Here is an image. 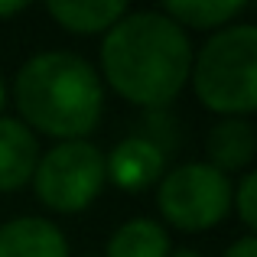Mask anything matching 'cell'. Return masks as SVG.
I'll list each match as a JSON object with an SVG mask.
<instances>
[{
	"label": "cell",
	"mask_w": 257,
	"mask_h": 257,
	"mask_svg": "<svg viewBox=\"0 0 257 257\" xmlns=\"http://www.w3.org/2000/svg\"><path fill=\"white\" fill-rule=\"evenodd\" d=\"M104 78L140 107H166L192 72V46L179 23L160 10L124 13L101 46Z\"/></svg>",
	"instance_id": "6da1fadb"
},
{
	"label": "cell",
	"mask_w": 257,
	"mask_h": 257,
	"mask_svg": "<svg viewBox=\"0 0 257 257\" xmlns=\"http://www.w3.org/2000/svg\"><path fill=\"white\" fill-rule=\"evenodd\" d=\"M13 101L23 114L20 124L59 140H85L101 120L104 88L82 56L56 49L33 56L17 72Z\"/></svg>",
	"instance_id": "7a4b0ae2"
},
{
	"label": "cell",
	"mask_w": 257,
	"mask_h": 257,
	"mask_svg": "<svg viewBox=\"0 0 257 257\" xmlns=\"http://www.w3.org/2000/svg\"><path fill=\"white\" fill-rule=\"evenodd\" d=\"M189 78L208 111L251 114L257 107V26L238 23L215 33L192 59Z\"/></svg>",
	"instance_id": "3957f363"
},
{
	"label": "cell",
	"mask_w": 257,
	"mask_h": 257,
	"mask_svg": "<svg viewBox=\"0 0 257 257\" xmlns=\"http://www.w3.org/2000/svg\"><path fill=\"white\" fill-rule=\"evenodd\" d=\"M104 182V153L88 140H62L49 153H43L33 170L39 202L65 215L85 212L101 195Z\"/></svg>",
	"instance_id": "277c9868"
},
{
	"label": "cell",
	"mask_w": 257,
	"mask_h": 257,
	"mask_svg": "<svg viewBox=\"0 0 257 257\" xmlns=\"http://www.w3.org/2000/svg\"><path fill=\"white\" fill-rule=\"evenodd\" d=\"M157 205L179 231H205L231 212V179L208 163H182L160 179Z\"/></svg>",
	"instance_id": "5b68a950"
},
{
	"label": "cell",
	"mask_w": 257,
	"mask_h": 257,
	"mask_svg": "<svg viewBox=\"0 0 257 257\" xmlns=\"http://www.w3.org/2000/svg\"><path fill=\"white\" fill-rule=\"evenodd\" d=\"M163 147L150 137H127L104 157V176L124 192H144L163 179Z\"/></svg>",
	"instance_id": "8992f818"
},
{
	"label": "cell",
	"mask_w": 257,
	"mask_h": 257,
	"mask_svg": "<svg viewBox=\"0 0 257 257\" xmlns=\"http://www.w3.org/2000/svg\"><path fill=\"white\" fill-rule=\"evenodd\" d=\"M39 160V144L26 124L0 117V192L23 189L33 179Z\"/></svg>",
	"instance_id": "52a82bcc"
},
{
	"label": "cell",
	"mask_w": 257,
	"mask_h": 257,
	"mask_svg": "<svg viewBox=\"0 0 257 257\" xmlns=\"http://www.w3.org/2000/svg\"><path fill=\"white\" fill-rule=\"evenodd\" d=\"M0 257H69V244L52 221L13 218L0 228Z\"/></svg>",
	"instance_id": "ba28073f"
},
{
	"label": "cell",
	"mask_w": 257,
	"mask_h": 257,
	"mask_svg": "<svg viewBox=\"0 0 257 257\" xmlns=\"http://www.w3.org/2000/svg\"><path fill=\"white\" fill-rule=\"evenodd\" d=\"M205 150H208V166L221 173H234V170H244L251 166L254 150H257V137H254V127L241 117H225L221 124H215L208 131L205 140Z\"/></svg>",
	"instance_id": "9c48e42d"
},
{
	"label": "cell",
	"mask_w": 257,
	"mask_h": 257,
	"mask_svg": "<svg viewBox=\"0 0 257 257\" xmlns=\"http://www.w3.org/2000/svg\"><path fill=\"white\" fill-rule=\"evenodd\" d=\"M46 10L69 33H107L127 13V7L120 0H52Z\"/></svg>",
	"instance_id": "30bf717a"
},
{
	"label": "cell",
	"mask_w": 257,
	"mask_h": 257,
	"mask_svg": "<svg viewBox=\"0 0 257 257\" xmlns=\"http://www.w3.org/2000/svg\"><path fill=\"white\" fill-rule=\"evenodd\" d=\"M104 257H170V234L150 218H134L111 234Z\"/></svg>",
	"instance_id": "8fae6325"
},
{
	"label": "cell",
	"mask_w": 257,
	"mask_h": 257,
	"mask_svg": "<svg viewBox=\"0 0 257 257\" xmlns=\"http://www.w3.org/2000/svg\"><path fill=\"white\" fill-rule=\"evenodd\" d=\"M244 0H170L163 13L179 26H195V30H212L228 20H234L244 10Z\"/></svg>",
	"instance_id": "7c38bea8"
},
{
	"label": "cell",
	"mask_w": 257,
	"mask_h": 257,
	"mask_svg": "<svg viewBox=\"0 0 257 257\" xmlns=\"http://www.w3.org/2000/svg\"><path fill=\"white\" fill-rule=\"evenodd\" d=\"M254 192H257V173H244V179H241L238 189L231 192V205H234V212H238V218L244 221V228H257Z\"/></svg>",
	"instance_id": "4fadbf2b"
},
{
	"label": "cell",
	"mask_w": 257,
	"mask_h": 257,
	"mask_svg": "<svg viewBox=\"0 0 257 257\" xmlns=\"http://www.w3.org/2000/svg\"><path fill=\"white\" fill-rule=\"evenodd\" d=\"M225 257H257V238L254 234H244L241 241H234L225 251Z\"/></svg>",
	"instance_id": "5bb4252c"
},
{
	"label": "cell",
	"mask_w": 257,
	"mask_h": 257,
	"mask_svg": "<svg viewBox=\"0 0 257 257\" xmlns=\"http://www.w3.org/2000/svg\"><path fill=\"white\" fill-rule=\"evenodd\" d=\"M20 10H26V4H0V17H13Z\"/></svg>",
	"instance_id": "9a60e30c"
},
{
	"label": "cell",
	"mask_w": 257,
	"mask_h": 257,
	"mask_svg": "<svg viewBox=\"0 0 257 257\" xmlns=\"http://www.w3.org/2000/svg\"><path fill=\"white\" fill-rule=\"evenodd\" d=\"M170 257H202V254H195V251H189V247H182V251H170Z\"/></svg>",
	"instance_id": "2e32d148"
},
{
	"label": "cell",
	"mask_w": 257,
	"mask_h": 257,
	"mask_svg": "<svg viewBox=\"0 0 257 257\" xmlns=\"http://www.w3.org/2000/svg\"><path fill=\"white\" fill-rule=\"evenodd\" d=\"M4 101H7V91H4V82H0V107H4Z\"/></svg>",
	"instance_id": "e0dca14e"
},
{
	"label": "cell",
	"mask_w": 257,
	"mask_h": 257,
	"mask_svg": "<svg viewBox=\"0 0 257 257\" xmlns=\"http://www.w3.org/2000/svg\"><path fill=\"white\" fill-rule=\"evenodd\" d=\"M85 257H94V254H85Z\"/></svg>",
	"instance_id": "ac0fdd59"
}]
</instances>
